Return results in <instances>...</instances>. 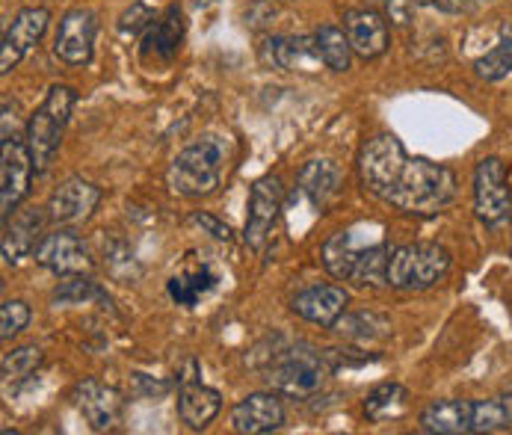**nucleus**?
<instances>
[{
  "label": "nucleus",
  "mask_w": 512,
  "mask_h": 435,
  "mask_svg": "<svg viewBox=\"0 0 512 435\" xmlns=\"http://www.w3.org/2000/svg\"><path fill=\"white\" fill-rule=\"evenodd\" d=\"M276 18V3L273 0H255L246 12V24L249 27H267Z\"/></svg>",
  "instance_id": "nucleus-34"
},
{
  "label": "nucleus",
  "mask_w": 512,
  "mask_h": 435,
  "mask_svg": "<svg viewBox=\"0 0 512 435\" xmlns=\"http://www.w3.org/2000/svg\"><path fill=\"white\" fill-rule=\"evenodd\" d=\"M421 430L433 435L474 433V400H439L421 412Z\"/></svg>",
  "instance_id": "nucleus-20"
},
{
  "label": "nucleus",
  "mask_w": 512,
  "mask_h": 435,
  "mask_svg": "<svg viewBox=\"0 0 512 435\" xmlns=\"http://www.w3.org/2000/svg\"><path fill=\"white\" fill-rule=\"evenodd\" d=\"M450 270V252L439 243H412L388 255L385 282L397 290H430Z\"/></svg>",
  "instance_id": "nucleus-5"
},
{
  "label": "nucleus",
  "mask_w": 512,
  "mask_h": 435,
  "mask_svg": "<svg viewBox=\"0 0 512 435\" xmlns=\"http://www.w3.org/2000/svg\"><path fill=\"white\" fill-rule=\"evenodd\" d=\"M190 3H193L196 9H208V6H214L217 0H190Z\"/></svg>",
  "instance_id": "nucleus-38"
},
{
  "label": "nucleus",
  "mask_w": 512,
  "mask_h": 435,
  "mask_svg": "<svg viewBox=\"0 0 512 435\" xmlns=\"http://www.w3.org/2000/svg\"><path fill=\"white\" fill-rule=\"evenodd\" d=\"M261 63L282 72H314L323 57L317 48V36H273L261 45Z\"/></svg>",
  "instance_id": "nucleus-13"
},
{
  "label": "nucleus",
  "mask_w": 512,
  "mask_h": 435,
  "mask_svg": "<svg viewBox=\"0 0 512 435\" xmlns=\"http://www.w3.org/2000/svg\"><path fill=\"white\" fill-rule=\"evenodd\" d=\"M101 202V190L92 181L83 178H69L63 181L51 199H48V219L60 222V225H77L92 217V211Z\"/></svg>",
  "instance_id": "nucleus-14"
},
{
  "label": "nucleus",
  "mask_w": 512,
  "mask_h": 435,
  "mask_svg": "<svg viewBox=\"0 0 512 435\" xmlns=\"http://www.w3.org/2000/svg\"><path fill=\"white\" fill-rule=\"evenodd\" d=\"M27 323H30L27 302H21V299L3 302V308H0V338L3 341H12L15 335H21L27 329Z\"/></svg>",
  "instance_id": "nucleus-32"
},
{
  "label": "nucleus",
  "mask_w": 512,
  "mask_h": 435,
  "mask_svg": "<svg viewBox=\"0 0 512 435\" xmlns=\"http://www.w3.org/2000/svg\"><path fill=\"white\" fill-rule=\"evenodd\" d=\"M314 36H317V48H320L323 66L332 69V72H347L350 60H353V45H350L347 33L341 27H335V24H326Z\"/></svg>",
  "instance_id": "nucleus-27"
},
{
  "label": "nucleus",
  "mask_w": 512,
  "mask_h": 435,
  "mask_svg": "<svg viewBox=\"0 0 512 435\" xmlns=\"http://www.w3.org/2000/svg\"><path fill=\"white\" fill-rule=\"evenodd\" d=\"M359 175L367 193L415 217L439 214L456 196V175L447 166L409 157L403 143L391 134L373 137L362 148Z\"/></svg>",
  "instance_id": "nucleus-1"
},
{
  "label": "nucleus",
  "mask_w": 512,
  "mask_h": 435,
  "mask_svg": "<svg viewBox=\"0 0 512 435\" xmlns=\"http://www.w3.org/2000/svg\"><path fill=\"white\" fill-rule=\"evenodd\" d=\"M184 42V15L178 6H169L143 33V54L157 57L160 63H172Z\"/></svg>",
  "instance_id": "nucleus-21"
},
{
  "label": "nucleus",
  "mask_w": 512,
  "mask_h": 435,
  "mask_svg": "<svg viewBox=\"0 0 512 435\" xmlns=\"http://www.w3.org/2000/svg\"><path fill=\"white\" fill-rule=\"evenodd\" d=\"M178 415L190 430H205L222 409L220 391L202 385V379H190L178 385Z\"/></svg>",
  "instance_id": "nucleus-19"
},
{
  "label": "nucleus",
  "mask_w": 512,
  "mask_h": 435,
  "mask_svg": "<svg viewBox=\"0 0 512 435\" xmlns=\"http://www.w3.org/2000/svg\"><path fill=\"white\" fill-rule=\"evenodd\" d=\"M474 211L486 225H501L512 214L507 166L501 157H486L474 172Z\"/></svg>",
  "instance_id": "nucleus-7"
},
{
  "label": "nucleus",
  "mask_w": 512,
  "mask_h": 435,
  "mask_svg": "<svg viewBox=\"0 0 512 435\" xmlns=\"http://www.w3.org/2000/svg\"><path fill=\"white\" fill-rule=\"evenodd\" d=\"M406 400H409V391L397 382H385V385H376L365 400V415L370 421H391L397 415L406 412Z\"/></svg>",
  "instance_id": "nucleus-26"
},
{
  "label": "nucleus",
  "mask_w": 512,
  "mask_h": 435,
  "mask_svg": "<svg viewBox=\"0 0 512 435\" xmlns=\"http://www.w3.org/2000/svg\"><path fill=\"white\" fill-rule=\"evenodd\" d=\"M512 427V394L474 403V433H504Z\"/></svg>",
  "instance_id": "nucleus-28"
},
{
  "label": "nucleus",
  "mask_w": 512,
  "mask_h": 435,
  "mask_svg": "<svg viewBox=\"0 0 512 435\" xmlns=\"http://www.w3.org/2000/svg\"><path fill=\"white\" fill-rule=\"evenodd\" d=\"M42 225H45V214H39L36 208L15 214L12 222L6 219L3 222V261L18 264L24 255H30L39 246V240L45 237Z\"/></svg>",
  "instance_id": "nucleus-22"
},
{
  "label": "nucleus",
  "mask_w": 512,
  "mask_h": 435,
  "mask_svg": "<svg viewBox=\"0 0 512 435\" xmlns=\"http://www.w3.org/2000/svg\"><path fill=\"white\" fill-rule=\"evenodd\" d=\"M412 0H385V9H388V18L394 21V24H409V18H412Z\"/></svg>",
  "instance_id": "nucleus-36"
},
{
  "label": "nucleus",
  "mask_w": 512,
  "mask_h": 435,
  "mask_svg": "<svg viewBox=\"0 0 512 435\" xmlns=\"http://www.w3.org/2000/svg\"><path fill=\"white\" fill-rule=\"evenodd\" d=\"M299 190L302 196L314 205V208H326L335 196H338V187H341V169L332 163V160H308L299 175Z\"/></svg>",
  "instance_id": "nucleus-23"
},
{
  "label": "nucleus",
  "mask_w": 512,
  "mask_h": 435,
  "mask_svg": "<svg viewBox=\"0 0 512 435\" xmlns=\"http://www.w3.org/2000/svg\"><path fill=\"white\" fill-rule=\"evenodd\" d=\"M421 3L439 9V12H465L471 6V0H421Z\"/></svg>",
  "instance_id": "nucleus-37"
},
{
  "label": "nucleus",
  "mask_w": 512,
  "mask_h": 435,
  "mask_svg": "<svg viewBox=\"0 0 512 435\" xmlns=\"http://www.w3.org/2000/svg\"><path fill=\"white\" fill-rule=\"evenodd\" d=\"M95 33H98V18L92 9H72L63 15L57 39H54V54L66 66H86L92 60L95 48Z\"/></svg>",
  "instance_id": "nucleus-12"
},
{
  "label": "nucleus",
  "mask_w": 512,
  "mask_h": 435,
  "mask_svg": "<svg viewBox=\"0 0 512 435\" xmlns=\"http://www.w3.org/2000/svg\"><path fill=\"white\" fill-rule=\"evenodd\" d=\"M326 353H314L311 347H279L273 350L270 362L261 367L267 385L285 397H311L323 388V379L329 376Z\"/></svg>",
  "instance_id": "nucleus-3"
},
{
  "label": "nucleus",
  "mask_w": 512,
  "mask_h": 435,
  "mask_svg": "<svg viewBox=\"0 0 512 435\" xmlns=\"http://www.w3.org/2000/svg\"><path fill=\"white\" fill-rule=\"evenodd\" d=\"M347 305H350V293L338 285H314V288L296 293L291 302V308L302 320H308L314 326H329V329L347 311Z\"/></svg>",
  "instance_id": "nucleus-16"
},
{
  "label": "nucleus",
  "mask_w": 512,
  "mask_h": 435,
  "mask_svg": "<svg viewBox=\"0 0 512 435\" xmlns=\"http://www.w3.org/2000/svg\"><path fill=\"white\" fill-rule=\"evenodd\" d=\"M45 362V356H42V350L39 347H18V350H12V353H6L3 356V382L9 385H15V382H24L27 376H33L39 367Z\"/></svg>",
  "instance_id": "nucleus-29"
},
{
  "label": "nucleus",
  "mask_w": 512,
  "mask_h": 435,
  "mask_svg": "<svg viewBox=\"0 0 512 435\" xmlns=\"http://www.w3.org/2000/svg\"><path fill=\"white\" fill-rule=\"evenodd\" d=\"M344 30L362 60H376L388 51V24L376 9H350L344 15Z\"/></svg>",
  "instance_id": "nucleus-18"
},
{
  "label": "nucleus",
  "mask_w": 512,
  "mask_h": 435,
  "mask_svg": "<svg viewBox=\"0 0 512 435\" xmlns=\"http://www.w3.org/2000/svg\"><path fill=\"white\" fill-rule=\"evenodd\" d=\"M151 24H154V9L140 0V3H134V6L122 15L119 30H122L125 36H140V33H146Z\"/></svg>",
  "instance_id": "nucleus-33"
},
{
  "label": "nucleus",
  "mask_w": 512,
  "mask_h": 435,
  "mask_svg": "<svg viewBox=\"0 0 512 435\" xmlns=\"http://www.w3.org/2000/svg\"><path fill=\"white\" fill-rule=\"evenodd\" d=\"M362 228H347V231H338L332 234L326 243H323V267L329 270V276L341 279V282H353L362 261H365L367 249L373 243H362L359 237Z\"/></svg>",
  "instance_id": "nucleus-17"
},
{
  "label": "nucleus",
  "mask_w": 512,
  "mask_h": 435,
  "mask_svg": "<svg viewBox=\"0 0 512 435\" xmlns=\"http://www.w3.org/2000/svg\"><path fill=\"white\" fill-rule=\"evenodd\" d=\"M282 199H285V187L279 181V175H264L252 184V196H249V219L243 228V240L249 249H261L279 219L282 211Z\"/></svg>",
  "instance_id": "nucleus-8"
},
{
  "label": "nucleus",
  "mask_w": 512,
  "mask_h": 435,
  "mask_svg": "<svg viewBox=\"0 0 512 435\" xmlns=\"http://www.w3.org/2000/svg\"><path fill=\"white\" fill-rule=\"evenodd\" d=\"M33 258L39 267L51 270L54 276H83L92 270V258L83 246V240L72 231H51L39 240L33 249Z\"/></svg>",
  "instance_id": "nucleus-9"
},
{
  "label": "nucleus",
  "mask_w": 512,
  "mask_h": 435,
  "mask_svg": "<svg viewBox=\"0 0 512 435\" xmlns=\"http://www.w3.org/2000/svg\"><path fill=\"white\" fill-rule=\"evenodd\" d=\"M193 222L202 225V228H205L211 237H217V240H225V243L231 240V228H228L225 222H220L217 217H211V214H193Z\"/></svg>",
  "instance_id": "nucleus-35"
},
{
  "label": "nucleus",
  "mask_w": 512,
  "mask_h": 435,
  "mask_svg": "<svg viewBox=\"0 0 512 435\" xmlns=\"http://www.w3.org/2000/svg\"><path fill=\"white\" fill-rule=\"evenodd\" d=\"M36 163L27 148V140L3 131V151H0V217L9 219L15 208L27 199Z\"/></svg>",
  "instance_id": "nucleus-6"
},
{
  "label": "nucleus",
  "mask_w": 512,
  "mask_h": 435,
  "mask_svg": "<svg viewBox=\"0 0 512 435\" xmlns=\"http://www.w3.org/2000/svg\"><path fill=\"white\" fill-rule=\"evenodd\" d=\"M474 69L477 74L483 77V80H504L507 74H512V39L510 36H501V42L489 51V54H483L477 63H474Z\"/></svg>",
  "instance_id": "nucleus-30"
},
{
  "label": "nucleus",
  "mask_w": 512,
  "mask_h": 435,
  "mask_svg": "<svg viewBox=\"0 0 512 435\" xmlns=\"http://www.w3.org/2000/svg\"><path fill=\"white\" fill-rule=\"evenodd\" d=\"M92 299H104V290L98 288L92 279H83V276H66V282H60L54 288V302L57 305H86Z\"/></svg>",
  "instance_id": "nucleus-31"
},
{
  "label": "nucleus",
  "mask_w": 512,
  "mask_h": 435,
  "mask_svg": "<svg viewBox=\"0 0 512 435\" xmlns=\"http://www.w3.org/2000/svg\"><path fill=\"white\" fill-rule=\"evenodd\" d=\"M48 24H51V12L45 6H27L12 18V24L3 33L0 74H9L24 60V54L45 36Z\"/></svg>",
  "instance_id": "nucleus-10"
},
{
  "label": "nucleus",
  "mask_w": 512,
  "mask_h": 435,
  "mask_svg": "<svg viewBox=\"0 0 512 435\" xmlns=\"http://www.w3.org/2000/svg\"><path fill=\"white\" fill-rule=\"evenodd\" d=\"M501 36H510V39H512V24H504V30H501Z\"/></svg>",
  "instance_id": "nucleus-39"
},
{
  "label": "nucleus",
  "mask_w": 512,
  "mask_h": 435,
  "mask_svg": "<svg viewBox=\"0 0 512 435\" xmlns=\"http://www.w3.org/2000/svg\"><path fill=\"white\" fill-rule=\"evenodd\" d=\"M214 288H217V273L211 267H205V264L190 267V270H184V273H178V276H172L166 282V290H169L172 302L187 305V308L196 305L205 293H211Z\"/></svg>",
  "instance_id": "nucleus-24"
},
{
  "label": "nucleus",
  "mask_w": 512,
  "mask_h": 435,
  "mask_svg": "<svg viewBox=\"0 0 512 435\" xmlns=\"http://www.w3.org/2000/svg\"><path fill=\"white\" fill-rule=\"evenodd\" d=\"M225 157H228V145L222 137H202L199 143L178 151V157L169 163L166 181L178 196L187 199L211 196L220 187Z\"/></svg>",
  "instance_id": "nucleus-2"
},
{
  "label": "nucleus",
  "mask_w": 512,
  "mask_h": 435,
  "mask_svg": "<svg viewBox=\"0 0 512 435\" xmlns=\"http://www.w3.org/2000/svg\"><path fill=\"white\" fill-rule=\"evenodd\" d=\"M74 406L77 412L83 415V421L104 433V430H113L119 421H122V409H125V400L116 388L98 382V379H83L77 382L74 388Z\"/></svg>",
  "instance_id": "nucleus-11"
},
{
  "label": "nucleus",
  "mask_w": 512,
  "mask_h": 435,
  "mask_svg": "<svg viewBox=\"0 0 512 435\" xmlns=\"http://www.w3.org/2000/svg\"><path fill=\"white\" fill-rule=\"evenodd\" d=\"M77 101V92L72 86H51L45 101L39 104V110L30 116L27 128H24V140L27 148L33 154V163H36V172H45L60 148L63 140V131L69 125V116H72V107Z\"/></svg>",
  "instance_id": "nucleus-4"
},
{
  "label": "nucleus",
  "mask_w": 512,
  "mask_h": 435,
  "mask_svg": "<svg viewBox=\"0 0 512 435\" xmlns=\"http://www.w3.org/2000/svg\"><path fill=\"white\" fill-rule=\"evenodd\" d=\"M332 329L347 338V341H359V344H367V341H382L388 338L391 332V323L382 317V314H373V311H359V314H341Z\"/></svg>",
  "instance_id": "nucleus-25"
},
{
  "label": "nucleus",
  "mask_w": 512,
  "mask_h": 435,
  "mask_svg": "<svg viewBox=\"0 0 512 435\" xmlns=\"http://www.w3.org/2000/svg\"><path fill=\"white\" fill-rule=\"evenodd\" d=\"M231 427L243 435H267L285 427V406L276 394H249L231 409Z\"/></svg>",
  "instance_id": "nucleus-15"
}]
</instances>
